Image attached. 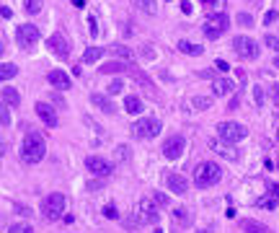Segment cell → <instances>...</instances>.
<instances>
[{
  "label": "cell",
  "mask_w": 279,
  "mask_h": 233,
  "mask_svg": "<svg viewBox=\"0 0 279 233\" xmlns=\"http://www.w3.org/2000/svg\"><path fill=\"white\" fill-rule=\"evenodd\" d=\"M155 233H163V230H161V228H155Z\"/></svg>",
  "instance_id": "cell-49"
},
{
  "label": "cell",
  "mask_w": 279,
  "mask_h": 233,
  "mask_svg": "<svg viewBox=\"0 0 279 233\" xmlns=\"http://www.w3.org/2000/svg\"><path fill=\"white\" fill-rule=\"evenodd\" d=\"M153 197H155V202L161 205V207H166V205H168V194H163V192H155Z\"/></svg>",
  "instance_id": "cell-39"
},
{
  "label": "cell",
  "mask_w": 279,
  "mask_h": 233,
  "mask_svg": "<svg viewBox=\"0 0 279 233\" xmlns=\"http://www.w3.org/2000/svg\"><path fill=\"white\" fill-rule=\"evenodd\" d=\"M0 94H3V104L6 106H18L21 104V94L16 88H11V86H3V88H0Z\"/></svg>",
  "instance_id": "cell-18"
},
{
  "label": "cell",
  "mask_w": 279,
  "mask_h": 233,
  "mask_svg": "<svg viewBox=\"0 0 279 233\" xmlns=\"http://www.w3.org/2000/svg\"><path fill=\"white\" fill-rule=\"evenodd\" d=\"M104 55V50L101 47H88L86 52H83V62L86 65H91V62H98V57Z\"/></svg>",
  "instance_id": "cell-25"
},
{
  "label": "cell",
  "mask_w": 279,
  "mask_h": 233,
  "mask_svg": "<svg viewBox=\"0 0 279 233\" xmlns=\"http://www.w3.org/2000/svg\"><path fill=\"white\" fill-rule=\"evenodd\" d=\"M220 179H222V166H220V164H215V161L196 164V169H194V184H196L199 189L215 187Z\"/></svg>",
  "instance_id": "cell-2"
},
{
  "label": "cell",
  "mask_w": 279,
  "mask_h": 233,
  "mask_svg": "<svg viewBox=\"0 0 279 233\" xmlns=\"http://www.w3.org/2000/svg\"><path fill=\"white\" fill-rule=\"evenodd\" d=\"M42 6H44V0H23V11L29 16H36L39 11H42Z\"/></svg>",
  "instance_id": "cell-26"
},
{
  "label": "cell",
  "mask_w": 279,
  "mask_h": 233,
  "mask_svg": "<svg viewBox=\"0 0 279 233\" xmlns=\"http://www.w3.org/2000/svg\"><path fill=\"white\" fill-rule=\"evenodd\" d=\"M52 101H55L57 106H65V101H62V96H57V94H52Z\"/></svg>",
  "instance_id": "cell-46"
},
{
  "label": "cell",
  "mask_w": 279,
  "mask_h": 233,
  "mask_svg": "<svg viewBox=\"0 0 279 233\" xmlns=\"http://www.w3.org/2000/svg\"><path fill=\"white\" fill-rule=\"evenodd\" d=\"M269 94H271L274 106H279V86H276V83H271V86H269Z\"/></svg>",
  "instance_id": "cell-40"
},
{
  "label": "cell",
  "mask_w": 279,
  "mask_h": 233,
  "mask_svg": "<svg viewBox=\"0 0 279 233\" xmlns=\"http://www.w3.org/2000/svg\"><path fill=\"white\" fill-rule=\"evenodd\" d=\"M8 109H11V106H6V104H3V111H0V125H3V127H8V122H11Z\"/></svg>",
  "instance_id": "cell-38"
},
{
  "label": "cell",
  "mask_w": 279,
  "mask_h": 233,
  "mask_svg": "<svg viewBox=\"0 0 279 233\" xmlns=\"http://www.w3.org/2000/svg\"><path fill=\"white\" fill-rule=\"evenodd\" d=\"M276 140H279V127H276Z\"/></svg>",
  "instance_id": "cell-50"
},
{
  "label": "cell",
  "mask_w": 279,
  "mask_h": 233,
  "mask_svg": "<svg viewBox=\"0 0 279 233\" xmlns=\"http://www.w3.org/2000/svg\"><path fill=\"white\" fill-rule=\"evenodd\" d=\"M158 218H161V205L155 202V197H142L140 200V207H137V215H135L132 223L145 225V223H158Z\"/></svg>",
  "instance_id": "cell-4"
},
{
  "label": "cell",
  "mask_w": 279,
  "mask_h": 233,
  "mask_svg": "<svg viewBox=\"0 0 279 233\" xmlns=\"http://www.w3.org/2000/svg\"><path fill=\"white\" fill-rule=\"evenodd\" d=\"M132 3H135L137 11H142L147 16H155L158 13V3H155V0H132Z\"/></svg>",
  "instance_id": "cell-21"
},
{
  "label": "cell",
  "mask_w": 279,
  "mask_h": 233,
  "mask_svg": "<svg viewBox=\"0 0 279 233\" xmlns=\"http://www.w3.org/2000/svg\"><path fill=\"white\" fill-rule=\"evenodd\" d=\"M253 99H256V106H264V86H253Z\"/></svg>",
  "instance_id": "cell-34"
},
{
  "label": "cell",
  "mask_w": 279,
  "mask_h": 233,
  "mask_svg": "<svg viewBox=\"0 0 279 233\" xmlns=\"http://www.w3.org/2000/svg\"><path fill=\"white\" fill-rule=\"evenodd\" d=\"M173 220L186 228V225H191V213H189L186 207H176V210H173Z\"/></svg>",
  "instance_id": "cell-22"
},
{
  "label": "cell",
  "mask_w": 279,
  "mask_h": 233,
  "mask_svg": "<svg viewBox=\"0 0 279 233\" xmlns=\"http://www.w3.org/2000/svg\"><path fill=\"white\" fill-rule=\"evenodd\" d=\"M256 205H259V207H266V210H274L276 197H261V200H256Z\"/></svg>",
  "instance_id": "cell-32"
},
{
  "label": "cell",
  "mask_w": 279,
  "mask_h": 233,
  "mask_svg": "<svg viewBox=\"0 0 279 233\" xmlns=\"http://www.w3.org/2000/svg\"><path fill=\"white\" fill-rule=\"evenodd\" d=\"M227 26H230V18H227V13H212V16L207 18L205 36H207V39H217V36H222V34L227 31Z\"/></svg>",
  "instance_id": "cell-8"
},
{
  "label": "cell",
  "mask_w": 279,
  "mask_h": 233,
  "mask_svg": "<svg viewBox=\"0 0 279 233\" xmlns=\"http://www.w3.org/2000/svg\"><path fill=\"white\" fill-rule=\"evenodd\" d=\"M140 109H142L140 96H127V99H124V111H130V114H140Z\"/></svg>",
  "instance_id": "cell-23"
},
{
  "label": "cell",
  "mask_w": 279,
  "mask_h": 233,
  "mask_svg": "<svg viewBox=\"0 0 279 233\" xmlns=\"http://www.w3.org/2000/svg\"><path fill=\"white\" fill-rule=\"evenodd\" d=\"M72 6H75V8H83V6H86V0H72Z\"/></svg>",
  "instance_id": "cell-47"
},
{
  "label": "cell",
  "mask_w": 279,
  "mask_h": 233,
  "mask_svg": "<svg viewBox=\"0 0 279 233\" xmlns=\"http://www.w3.org/2000/svg\"><path fill=\"white\" fill-rule=\"evenodd\" d=\"M65 205H67L65 194L52 192V194H47L44 202H42V215H44L47 220H60V218H62V213H65Z\"/></svg>",
  "instance_id": "cell-5"
},
{
  "label": "cell",
  "mask_w": 279,
  "mask_h": 233,
  "mask_svg": "<svg viewBox=\"0 0 279 233\" xmlns=\"http://www.w3.org/2000/svg\"><path fill=\"white\" fill-rule=\"evenodd\" d=\"M215 70H217V73H227V70H230V65H227L225 60H217V62H215Z\"/></svg>",
  "instance_id": "cell-44"
},
{
  "label": "cell",
  "mask_w": 279,
  "mask_h": 233,
  "mask_svg": "<svg viewBox=\"0 0 279 233\" xmlns=\"http://www.w3.org/2000/svg\"><path fill=\"white\" fill-rule=\"evenodd\" d=\"M47 47H49V52H52L57 60H67V57H70V44H67L65 34H60V31L49 34V39H47Z\"/></svg>",
  "instance_id": "cell-10"
},
{
  "label": "cell",
  "mask_w": 279,
  "mask_h": 233,
  "mask_svg": "<svg viewBox=\"0 0 279 233\" xmlns=\"http://www.w3.org/2000/svg\"><path fill=\"white\" fill-rule=\"evenodd\" d=\"M34 109H36V116H39V120H42L47 127H57V109H55L52 104H47V101H39Z\"/></svg>",
  "instance_id": "cell-13"
},
{
  "label": "cell",
  "mask_w": 279,
  "mask_h": 233,
  "mask_svg": "<svg viewBox=\"0 0 279 233\" xmlns=\"http://www.w3.org/2000/svg\"><path fill=\"white\" fill-rule=\"evenodd\" d=\"M217 153H220V155H225V158H230V161H238V153H235V148H220Z\"/></svg>",
  "instance_id": "cell-36"
},
{
  "label": "cell",
  "mask_w": 279,
  "mask_h": 233,
  "mask_svg": "<svg viewBox=\"0 0 279 233\" xmlns=\"http://www.w3.org/2000/svg\"><path fill=\"white\" fill-rule=\"evenodd\" d=\"M116 158H119V161H127V158H130V148H127V145H119V148H116Z\"/></svg>",
  "instance_id": "cell-37"
},
{
  "label": "cell",
  "mask_w": 279,
  "mask_h": 233,
  "mask_svg": "<svg viewBox=\"0 0 279 233\" xmlns=\"http://www.w3.org/2000/svg\"><path fill=\"white\" fill-rule=\"evenodd\" d=\"M264 187L271 192V197H276V200H279V184H274V181H264Z\"/></svg>",
  "instance_id": "cell-41"
},
{
  "label": "cell",
  "mask_w": 279,
  "mask_h": 233,
  "mask_svg": "<svg viewBox=\"0 0 279 233\" xmlns=\"http://www.w3.org/2000/svg\"><path fill=\"white\" fill-rule=\"evenodd\" d=\"M16 73H18V67L13 62H3V65H0V78H3V81H11Z\"/></svg>",
  "instance_id": "cell-27"
},
{
  "label": "cell",
  "mask_w": 279,
  "mask_h": 233,
  "mask_svg": "<svg viewBox=\"0 0 279 233\" xmlns=\"http://www.w3.org/2000/svg\"><path fill=\"white\" fill-rule=\"evenodd\" d=\"M199 233H207V230H199Z\"/></svg>",
  "instance_id": "cell-51"
},
{
  "label": "cell",
  "mask_w": 279,
  "mask_h": 233,
  "mask_svg": "<svg viewBox=\"0 0 279 233\" xmlns=\"http://www.w3.org/2000/svg\"><path fill=\"white\" fill-rule=\"evenodd\" d=\"M47 155V143L39 132H26L23 143H21V161L29 166H36Z\"/></svg>",
  "instance_id": "cell-1"
},
{
  "label": "cell",
  "mask_w": 279,
  "mask_h": 233,
  "mask_svg": "<svg viewBox=\"0 0 279 233\" xmlns=\"http://www.w3.org/2000/svg\"><path fill=\"white\" fill-rule=\"evenodd\" d=\"M235 21L241 24V26H253V16H251V13H243V11L238 13V18H235Z\"/></svg>",
  "instance_id": "cell-33"
},
{
  "label": "cell",
  "mask_w": 279,
  "mask_h": 233,
  "mask_svg": "<svg viewBox=\"0 0 279 233\" xmlns=\"http://www.w3.org/2000/svg\"><path fill=\"white\" fill-rule=\"evenodd\" d=\"M212 91H215V96H230L233 94V81H227V78H217V81L212 83Z\"/></svg>",
  "instance_id": "cell-19"
},
{
  "label": "cell",
  "mask_w": 279,
  "mask_h": 233,
  "mask_svg": "<svg viewBox=\"0 0 279 233\" xmlns=\"http://www.w3.org/2000/svg\"><path fill=\"white\" fill-rule=\"evenodd\" d=\"M132 65L127 62V60H111V62H106V65H101L98 67V73H106V75H114V73H124V70H130Z\"/></svg>",
  "instance_id": "cell-16"
},
{
  "label": "cell",
  "mask_w": 279,
  "mask_h": 233,
  "mask_svg": "<svg viewBox=\"0 0 279 233\" xmlns=\"http://www.w3.org/2000/svg\"><path fill=\"white\" fill-rule=\"evenodd\" d=\"M16 42H18V47L31 50V47L39 42V29H36L34 24H21V26L16 29Z\"/></svg>",
  "instance_id": "cell-9"
},
{
  "label": "cell",
  "mask_w": 279,
  "mask_h": 233,
  "mask_svg": "<svg viewBox=\"0 0 279 233\" xmlns=\"http://www.w3.org/2000/svg\"><path fill=\"white\" fill-rule=\"evenodd\" d=\"M122 88H124V83H122V81H111L106 91H109V94L114 96V94H122Z\"/></svg>",
  "instance_id": "cell-35"
},
{
  "label": "cell",
  "mask_w": 279,
  "mask_h": 233,
  "mask_svg": "<svg viewBox=\"0 0 279 233\" xmlns=\"http://www.w3.org/2000/svg\"><path fill=\"white\" fill-rule=\"evenodd\" d=\"M184 148H186V140L181 135H171L163 143V155H166L168 161H176V158H181V155H184Z\"/></svg>",
  "instance_id": "cell-12"
},
{
  "label": "cell",
  "mask_w": 279,
  "mask_h": 233,
  "mask_svg": "<svg viewBox=\"0 0 279 233\" xmlns=\"http://www.w3.org/2000/svg\"><path fill=\"white\" fill-rule=\"evenodd\" d=\"M91 101H93V104H96L104 114H114V111H116V106H114L106 96H101V94H93V96H91Z\"/></svg>",
  "instance_id": "cell-20"
},
{
  "label": "cell",
  "mask_w": 279,
  "mask_h": 233,
  "mask_svg": "<svg viewBox=\"0 0 279 233\" xmlns=\"http://www.w3.org/2000/svg\"><path fill=\"white\" fill-rule=\"evenodd\" d=\"M163 130L161 120H155V116H140V120L132 125V135L140 137V140H150V137H158Z\"/></svg>",
  "instance_id": "cell-3"
},
{
  "label": "cell",
  "mask_w": 279,
  "mask_h": 233,
  "mask_svg": "<svg viewBox=\"0 0 279 233\" xmlns=\"http://www.w3.org/2000/svg\"><path fill=\"white\" fill-rule=\"evenodd\" d=\"M8 233H34V228L29 223H16V225L8 228Z\"/></svg>",
  "instance_id": "cell-30"
},
{
  "label": "cell",
  "mask_w": 279,
  "mask_h": 233,
  "mask_svg": "<svg viewBox=\"0 0 279 233\" xmlns=\"http://www.w3.org/2000/svg\"><path fill=\"white\" fill-rule=\"evenodd\" d=\"M111 55H116V57H124L127 62L132 60V52H130L127 47H111Z\"/></svg>",
  "instance_id": "cell-31"
},
{
  "label": "cell",
  "mask_w": 279,
  "mask_h": 233,
  "mask_svg": "<svg viewBox=\"0 0 279 233\" xmlns=\"http://www.w3.org/2000/svg\"><path fill=\"white\" fill-rule=\"evenodd\" d=\"M217 135H220L222 143L233 145V143H238V140H243V137L248 135V130H246L241 122H220V125H217Z\"/></svg>",
  "instance_id": "cell-7"
},
{
  "label": "cell",
  "mask_w": 279,
  "mask_h": 233,
  "mask_svg": "<svg viewBox=\"0 0 279 233\" xmlns=\"http://www.w3.org/2000/svg\"><path fill=\"white\" fill-rule=\"evenodd\" d=\"M264 44H266L269 50L279 52V36H274V34H266V36H264Z\"/></svg>",
  "instance_id": "cell-29"
},
{
  "label": "cell",
  "mask_w": 279,
  "mask_h": 233,
  "mask_svg": "<svg viewBox=\"0 0 279 233\" xmlns=\"http://www.w3.org/2000/svg\"><path fill=\"white\" fill-rule=\"evenodd\" d=\"M274 67H279V55H276V60H274Z\"/></svg>",
  "instance_id": "cell-48"
},
{
  "label": "cell",
  "mask_w": 279,
  "mask_h": 233,
  "mask_svg": "<svg viewBox=\"0 0 279 233\" xmlns=\"http://www.w3.org/2000/svg\"><path fill=\"white\" fill-rule=\"evenodd\" d=\"M233 52L241 60H256L259 57V44L253 42L251 36L238 34V36H233Z\"/></svg>",
  "instance_id": "cell-6"
},
{
  "label": "cell",
  "mask_w": 279,
  "mask_h": 233,
  "mask_svg": "<svg viewBox=\"0 0 279 233\" xmlns=\"http://www.w3.org/2000/svg\"><path fill=\"white\" fill-rule=\"evenodd\" d=\"M179 50H181V52H186V55H194V57L205 52L199 44H191V42H179Z\"/></svg>",
  "instance_id": "cell-28"
},
{
  "label": "cell",
  "mask_w": 279,
  "mask_h": 233,
  "mask_svg": "<svg viewBox=\"0 0 279 233\" xmlns=\"http://www.w3.org/2000/svg\"><path fill=\"white\" fill-rule=\"evenodd\" d=\"M47 78H49V83H52L57 91H67V88H70V78H67V73H62L60 67H57V70H49Z\"/></svg>",
  "instance_id": "cell-15"
},
{
  "label": "cell",
  "mask_w": 279,
  "mask_h": 233,
  "mask_svg": "<svg viewBox=\"0 0 279 233\" xmlns=\"http://www.w3.org/2000/svg\"><path fill=\"white\" fill-rule=\"evenodd\" d=\"M276 18H279V13H276V11H269V13L264 16V26H269V24H274Z\"/></svg>",
  "instance_id": "cell-42"
},
{
  "label": "cell",
  "mask_w": 279,
  "mask_h": 233,
  "mask_svg": "<svg viewBox=\"0 0 279 233\" xmlns=\"http://www.w3.org/2000/svg\"><path fill=\"white\" fill-rule=\"evenodd\" d=\"M241 230L243 233H271L264 223H259V220H251V218H246V220H241Z\"/></svg>",
  "instance_id": "cell-17"
},
{
  "label": "cell",
  "mask_w": 279,
  "mask_h": 233,
  "mask_svg": "<svg viewBox=\"0 0 279 233\" xmlns=\"http://www.w3.org/2000/svg\"><path fill=\"white\" fill-rule=\"evenodd\" d=\"M238 104H241V99L233 96V101H230V111H235V109H238Z\"/></svg>",
  "instance_id": "cell-45"
},
{
  "label": "cell",
  "mask_w": 279,
  "mask_h": 233,
  "mask_svg": "<svg viewBox=\"0 0 279 233\" xmlns=\"http://www.w3.org/2000/svg\"><path fill=\"white\" fill-rule=\"evenodd\" d=\"M191 106H194V111H205L212 106V96H196V99H191Z\"/></svg>",
  "instance_id": "cell-24"
},
{
  "label": "cell",
  "mask_w": 279,
  "mask_h": 233,
  "mask_svg": "<svg viewBox=\"0 0 279 233\" xmlns=\"http://www.w3.org/2000/svg\"><path fill=\"white\" fill-rule=\"evenodd\" d=\"M166 184H168V189H171L173 194H186V192H189V179L181 176V174H168Z\"/></svg>",
  "instance_id": "cell-14"
},
{
  "label": "cell",
  "mask_w": 279,
  "mask_h": 233,
  "mask_svg": "<svg viewBox=\"0 0 279 233\" xmlns=\"http://www.w3.org/2000/svg\"><path fill=\"white\" fill-rule=\"evenodd\" d=\"M86 169H88L93 176H101V179L111 176V171H114V166H111L106 158H101V155H88V158H86Z\"/></svg>",
  "instance_id": "cell-11"
},
{
  "label": "cell",
  "mask_w": 279,
  "mask_h": 233,
  "mask_svg": "<svg viewBox=\"0 0 279 233\" xmlns=\"http://www.w3.org/2000/svg\"><path fill=\"white\" fill-rule=\"evenodd\" d=\"M104 215H106V218H111V220H116V218H119L116 207H111V205H106V207H104Z\"/></svg>",
  "instance_id": "cell-43"
}]
</instances>
